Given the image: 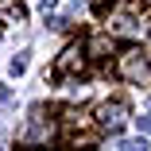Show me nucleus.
<instances>
[{"instance_id":"nucleus-1","label":"nucleus","mask_w":151,"mask_h":151,"mask_svg":"<svg viewBox=\"0 0 151 151\" xmlns=\"http://www.w3.org/2000/svg\"><path fill=\"white\" fill-rule=\"evenodd\" d=\"M139 12H143L139 0H120V4L109 12V31H116V35H136V31H139Z\"/></svg>"},{"instance_id":"nucleus-2","label":"nucleus","mask_w":151,"mask_h":151,"mask_svg":"<svg viewBox=\"0 0 151 151\" xmlns=\"http://www.w3.org/2000/svg\"><path fill=\"white\" fill-rule=\"evenodd\" d=\"M116 70L124 74L128 81H143V78H147V58H143V50H136V47H128L124 54L116 58Z\"/></svg>"},{"instance_id":"nucleus-3","label":"nucleus","mask_w":151,"mask_h":151,"mask_svg":"<svg viewBox=\"0 0 151 151\" xmlns=\"http://www.w3.org/2000/svg\"><path fill=\"white\" fill-rule=\"evenodd\" d=\"M81 70H85V47H81V43H70L62 54H58L54 74L62 78V74H81Z\"/></svg>"},{"instance_id":"nucleus-4","label":"nucleus","mask_w":151,"mask_h":151,"mask_svg":"<svg viewBox=\"0 0 151 151\" xmlns=\"http://www.w3.org/2000/svg\"><path fill=\"white\" fill-rule=\"evenodd\" d=\"M124 116H128V105L124 101H105V105H97V124L101 128H120L124 124Z\"/></svg>"},{"instance_id":"nucleus-5","label":"nucleus","mask_w":151,"mask_h":151,"mask_svg":"<svg viewBox=\"0 0 151 151\" xmlns=\"http://www.w3.org/2000/svg\"><path fill=\"white\" fill-rule=\"evenodd\" d=\"M85 54H93V58H109V54H112V39H109V35H93V39L85 43Z\"/></svg>"},{"instance_id":"nucleus-6","label":"nucleus","mask_w":151,"mask_h":151,"mask_svg":"<svg viewBox=\"0 0 151 151\" xmlns=\"http://www.w3.org/2000/svg\"><path fill=\"white\" fill-rule=\"evenodd\" d=\"M116 147H120V151H147V139H143V136H128V139H120Z\"/></svg>"},{"instance_id":"nucleus-7","label":"nucleus","mask_w":151,"mask_h":151,"mask_svg":"<svg viewBox=\"0 0 151 151\" xmlns=\"http://www.w3.org/2000/svg\"><path fill=\"white\" fill-rule=\"evenodd\" d=\"M136 124H139V136H151V112H143V116H136Z\"/></svg>"},{"instance_id":"nucleus-8","label":"nucleus","mask_w":151,"mask_h":151,"mask_svg":"<svg viewBox=\"0 0 151 151\" xmlns=\"http://www.w3.org/2000/svg\"><path fill=\"white\" fill-rule=\"evenodd\" d=\"M23 70H27V54H16L12 58V74H23Z\"/></svg>"},{"instance_id":"nucleus-9","label":"nucleus","mask_w":151,"mask_h":151,"mask_svg":"<svg viewBox=\"0 0 151 151\" xmlns=\"http://www.w3.org/2000/svg\"><path fill=\"white\" fill-rule=\"evenodd\" d=\"M54 4H58V0H43V12L50 16V8H54Z\"/></svg>"},{"instance_id":"nucleus-10","label":"nucleus","mask_w":151,"mask_h":151,"mask_svg":"<svg viewBox=\"0 0 151 151\" xmlns=\"http://www.w3.org/2000/svg\"><path fill=\"white\" fill-rule=\"evenodd\" d=\"M27 151H47V147H27Z\"/></svg>"},{"instance_id":"nucleus-11","label":"nucleus","mask_w":151,"mask_h":151,"mask_svg":"<svg viewBox=\"0 0 151 151\" xmlns=\"http://www.w3.org/2000/svg\"><path fill=\"white\" fill-rule=\"evenodd\" d=\"M147 54H151V39H147Z\"/></svg>"},{"instance_id":"nucleus-12","label":"nucleus","mask_w":151,"mask_h":151,"mask_svg":"<svg viewBox=\"0 0 151 151\" xmlns=\"http://www.w3.org/2000/svg\"><path fill=\"white\" fill-rule=\"evenodd\" d=\"M0 143H4V139H0Z\"/></svg>"}]
</instances>
